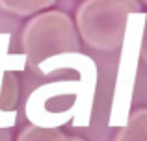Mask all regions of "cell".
<instances>
[{"instance_id":"obj_7","label":"cell","mask_w":147,"mask_h":141,"mask_svg":"<svg viewBox=\"0 0 147 141\" xmlns=\"http://www.w3.org/2000/svg\"><path fill=\"white\" fill-rule=\"evenodd\" d=\"M17 141H86L76 136H67L60 128H43L36 124H28L22 128Z\"/></svg>"},{"instance_id":"obj_8","label":"cell","mask_w":147,"mask_h":141,"mask_svg":"<svg viewBox=\"0 0 147 141\" xmlns=\"http://www.w3.org/2000/svg\"><path fill=\"white\" fill-rule=\"evenodd\" d=\"M54 4L56 0H0V9L17 17H28V15L41 13Z\"/></svg>"},{"instance_id":"obj_4","label":"cell","mask_w":147,"mask_h":141,"mask_svg":"<svg viewBox=\"0 0 147 141\" xmlns=\"http://www.w3.org/2000/svg\"><path fill=\"white\" fill-rule=\"evenodd\" d=\"M145 13L138 11L132 13L127 21L125 37L121 43V61H119L117 84H115V97H114V110H112L110 124H125L129 113V104L132 98V87L136 78V67L140 59V45H142V30H144Z\"/></svg>"},{"instance_id":"obj_5","label":"cell","mask_w":147,"mask_h":141,"mask_svg":"<svg viewBox=\"0 0 147 141\" xmlns=\"http://www.w3.org/2000/svg\"><path fill=\"white\" fill-rule=\"evenodd\" d=\"M9 35L0 33V128H13L17 123L19 78L15 72L26 67L24 54L7 52Z\"/></svg>"},{"instance_id":"obj_1","label":"cell","mask_w":147,"mask_h":141,"mask_svg":"<svg viewBox=\"0 0 147 141\" xmlns=\"http://www.w3.org/2000/svg\"><path fill=\"white\" fill-rule=\"evenodd\" d=\"M36 69L45 76L71 69L78 72V78L36 87L24 104V115L30 124L43 128H60L67 123L78 128L88 126L97 89V65L93 59L82 52H67L45 59Z\"/></svg>"},{"instance_id":"obj_10","label":"cell","mask_w":147,"mask_h":141,"mask_svg":"<svg viewBox=\"0 0 147 141\" xmlns=\"http://www.w3.org/2000/svg\"><path fill=\"white\" fill-rule=\"evenodd\" d=\"M0 141H13L9 128H0Z\"/></svg>"},{"instance_id":"obj_3","label":"cell","mask_w":147,"mask_h":141,"mask_svg":"<svg viewBox=\"0 0 147 141\" xmlns=\"http://www.w3.org/2000/svg\"><path fill=\"white\" fill-rule=\"evenodd\" d=\"M21 47L28 65L37 67L54 56L80 52V35L67 13L58 9L41 11L22 28Z\"/></svg>"},{"instance_id":"obj_9","label":"cell","mask_w":147,"mask_h":141,"mask_svg":"<svg viewBox=\"0 0 147 141\" xmlns=\"http://www.w3.org/2000/svg\"><path fill=\"white\" fill-rule=\"evenodd\" d=\"M140 59L147 63V13L144 21V30H142V45H140Z\"/></svg>"},{"instance_id":"obj_6","label":"cell","mask_w":147,"mask_h":141,"mask_svg":"<svg viewBox=\"0 0 147 141\" xmlns=\"http://www.w3.org/2000/svg\"><path fill=\"white\" fill-rule=\"evenodd\" d=\"M114 141H147V108L130 113Z\"/></svg>"},{"instance_id":"obj_11","label":"cell","mask_w":147,"mask_h":141,"mask_svg":"<svg viewBox=\"0 0 147 141\" xmlns=\"http://www.w3.org/2000/svg\"><path fill=\"white\" fill-rule=\"evenodd\" d=\"M140 2H145V4H147V0H140Z\"/></svg>"},{"instance_id":"obj_2","label":"cell","mask_w":147,"mask_h":141,"mask_svg":"<svg viewBox=\"0 0 147 141\" xmlns=\"http://www.w3.org/2000/svg\"><path fill=\"white\" fill-rule=\"evenodd\" d=\"M142 11L140 0H84L76 9V32L95 50L121 48L127 21Z\"/></svg>"}]
</instances>
